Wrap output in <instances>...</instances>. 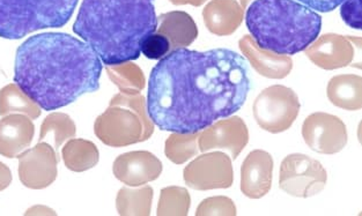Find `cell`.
<instances>
[{"mask_svg":"<svg viewBox=\"0 0 362 216\" xmlns=\"http://www.w3.org/2000/svg\"><path fill=\"white\" fill-rule=\"evenodd\" d=\"M299 97L293 89L281 85L267 87L255 100L254 118L258 126L269 133H283L299 116Z\"/></svg>","mask_w":362,"mask_h":216,"instance_id":"cell-7","label":"cell"},{"mask_svg":"<svg viewBox=\"0 0 362 216\" xmlns=\"http://www.w3.org/2000/svg\"><path fill=\"white\" fill-rule=\"evenodd\" d=\"M79 0H0V37L20 40L41 29L61 28Z\"/></svg>","mask_w":362,"mask_h":216,"instance_id":"cell-5","label":"cell"},{"mask_svg":"<svg viewBox=\"0 0 362 216\" xmlns=\"http://www.w3.org/2000/svg\"><path fill=\"white\" fill-rule=\"evenodd\" d=\"M101 59L86 42L43 32L20 45L14 81L40 108L54 112L100 88Z\"/></svg>","mask_w":362,"mask_h":216,"instance_id":"cell-2","label":"cell"},{"mask_svg":"<svg viewBox=\"0 0 362 216\" xmlns=\"http://www.w3.org/2000/svg\"><path fill=\"white\" fill-rule=\"evenodd\" d=\"M203 19L214 35H232L243 21V8L238 0H211L203 10Z\"/></svg>","mask_w":362,"mask_h":216,"instance_id":"cell-18","label":"cell"},{"mask_svg":"<svg viewBox=\"0 0 362 216\" xmlns=\"http://www.w3.org/2000/svg\"><path fill=\"white\" fill-rule=\"evenodd\" d=\"M250 89L248 63L235 51L178 49L151 72L147 112L160 130L196 133L240 112Z\"/></svg>","mask_w":362,"mask_h":216,"instance_id":"cell-1","label":"cell"},{"mask_svg":"<svg viewBox=\"0 0 362 216\" xmlns=\"http://www.w3.org/2000/svg\"><path fill=\"white\" fill-rule=\"evenodd\" d=\"M173 5L182 6V5H191V6L199 7L206 3L207 0H169Z\"/></svg>","mask_w":362,"mask_h":216,"instance_id":"cell-34","label":"cell"},{"mask_svg":"<svg viewBox=\"0 0 362 216\" xmlns=\"http://www.w3.org/2000/svg\"><path fill=\"white\" fill-rule=\"evenodd\" d=\"M305 51L309 61L320 68L327 71L349 66L356 52L352 38L334 32L317 37Z\"/></svg>","mask_w":362,"mask_h":216,"instance_id":"cell-14","label":"cell"},{"mask_svg":"<svg viewBox=\"0 0 362 216\" xmlns=\"http://www.w3.org/2000/svg\"><path fill=\"white\" fill-rule=\"evenodd\" d=\"M327 181L325 167L305 154H291L280 165V188L292 197H314L325 190Z\"/></svg>","mask_w":362,"mask_h":216,"instance_id":"cell-8","label":"cell"},{"mask_svg":"<svg viewBox=\"0 0 362 216\" xmlns=\"http://www.w3.org/2000/svg\"><path fill=\"white\" fill-rule=\"evenodd\" d=\"M64 163L71 172H83L99 163L98 147L88 140L72 139L62 150Z\"/></svg>","mask_w":362,"mask_h":216,"instance_id":"cell-21","label":"cell"},{"mask_svg":"<svg viewBox=\"0 0 362 216\" xmlns=\"http://www.w3.org/2000/svg\"><path fill=\"white\" fill-rule=\"evenodd\" d=\"M249 3H250V0H238V4L241 5L243 10H245V7L248 6Z\"/></svg>","mask_w":362,"mask_h":216,"instance_id":"cell-35","label":"cell"},{"mask_svg":"<svg viewBox=\"0 0 362 216\" xmlns=\"http://www.w3.org/2000/svg\"><path fill=\"white\" fill-rule=\"evenodd\" d=\"M25 215H56L54 210H50L49 207L35 206L27 210Z\"/></svg>","mask_w":362,"mask_h":216,"instance_id":"cell-33","label":"cell"},{"mask_svg":"<svg viewBox=\"0 0 362 216\" xmlns=\"http://www.w3.org/2000/svg\"><path fill=\"white\" fill-rule=\"evenodd\" d=\"M12 183V172L6 164L0 161V192L6 190Z\"/></svg>","mask_w":362,"mask_h":216,"instance_id":"cell-32","label":"cell"},{"mask_svg":"<svg viewBox=\"0 0 362 216\" xmlns=\"http://www.w3.org/2000/svg\"><path fill=\"white\" fill-rule=\"evenodd\" d=\"M76 124L69 114L54 112L49 114L42 123L40 141L52 137L54 148L58 150L66 140L76 136Z\"/></svg>","mask_w":362,"mask_h":216,"instance_id":"cell-25","label":"cell"},{"mask_svg":"<svg viewBox=\"0 0 362 216\" xmlns=\"http://www.w3.org/2000/svg\"><path fill=\"white\" fill-rule=\"evenodd\" d=\"M242 54L250 61L251 66L259 76L269 79H284L293 70L292 58L280 56L259 48L251 36L245 35L238 42Z\"/></svg>","mask_w":362,"mask_h":216,"instance_id":"cell-17","label":"cell"},{"mask_svg":"<svg viewBox=\"0 0 362 216\" xmlns=\"http://www.w3.org/2000/svg\"><path fill=\"white\" fill-rule=\"evenodd\" d=\"M156 28L154 0H83L74 25L107 66L137 61Z\"/></svg>","mask_w":362,"mask_h":216,"instance_id":"cell-3","label":"cell"},{"mask_svg":"<svg viewBox=\"0 0 362 216\" xmlns=\"http://www.w3.org/2000/svg\"><path fill=\"white\" fill-rule=\"evenodd\" d=\"M183 177L194 190L229 188L234 181L232 159L223 152H205L185 167Z\"/></svg>","mask_w":362,"mask_h":216,"instance_id":"cell-9","label":"cell"},{"mask_svg":"<svg viewBox=\"0 0 362 216\" xmlns=\"http://www.w3.org/2000/svg\"><path fill=\"white\" fill-rule=\"evenodd\" d=\"M156 32L168 38L170 52L187 48L198 37L197 25L192 16L183 11H173L161 14L158 18Z\"/></svg>","mask_w":362,"mask_h":216,"instance_id":"cell-19","label":"cell"},{"mask_svg":"<svg viewBox=\"0 0 362 216\" xmlns=\"http://www.w3.org/2000/svg\"><path fill=\"white\" fill-rule=\"evenodd\" d=\"M153 188L144 186L140 188H123L118 191L116 208L122 216L151 215L153 201Z\"/></svg>","mask_w":362,"mask_h":216,"instance_id":"cell-22","label":"cell"},{"mask_svg":"<svg viewBox=\"0 0 362 216\" xmlns=\"http://www.w3.org/2000/svg\"><path fill=\"white\" fill-rule=\"evenodd\" d=\"M163 169L161 161L147 150L122 154L112 164L115 177L131 188L156 181L161 175Z\"/></svg>","mask_w":362,"mask_h":216,"instance_id":"cell-13","label":"cell"},{"mask_svg":"<svg viewBox=\"0 0 362 216\" xmlns=\"http://www.w3.org/2000/svg\"><path fill=\"white\" fill-rule=\"evenodd\" d=\"M245 25L259 48L294 56L317 40L322 18L296 0H255L247 10Z\"/></svg>","mask_w":362,"mask_h":216,"instance_id":"cell-4","label":"cell"},{"mask_svg":"<svg viewBox=\"0 0 362 216\" xmlns=\"http://www.w3.org/2000/svg\"><path fill=\"white\" fill-rule=\"evenodd\" d=\"M191 198L187 188L168 186L161 190L156 214L159 216H185L190 210Z\"/></svg>","mask_w":362,"mask_h":216,"instance_id":"cell-27","label":"cell"},{"mask_svg":"<svg viewBox=\"0 0 362 216\" xmlns=\"http://www.w3.org/2000/svg\"><path fill=\"white\" fill-rule=\"evenodd\" d=\"M10 114H23L36 119L41 116V108L16 83H10L0 90V116Z\"/></svg>","mask_w":362,"mask_h":216,"instance_id":"cell-23","label":"cell"},{"mask_svg":"<svg viewBox=\"0 0 362 216\" xmlns=\"http://www.w3.org/2000/svg\"><path fill=\"white\" fill-rule=\"evenodd\" d=\"M109 79L121 92L124 94H140L145 88V76L138 65L132 61L110 65L105 67Z\"/></svg>","mask_w":362,"mask_h":216,"instance_id":"cell-24","label":"cell"},{"mask_svg":"<svg viewBox=\"0 0 362 216\" xmlns=\"http://www.w3.org/2000/svg\"><path fill=\"white\" fill-rule=\"evenodd\" d=\"M20 181L25 188L42 190L50 186L57 178L58 157L48 143H40L34 148L20 152Z\"/></svg>","mask_w":362,"mask_h":216,"instance_id":"cell-11","label":"cell"},{"mask_svg":"<svg viewBox=\"0 0 362 216\" xmlns=\"http://www.w3.org/2000/svg\"><path fill=\"white\" fill-rule=\"evenodd\" d=\"M35 126L23 114H10L0 119V155L13 159L28 148L34 139Z\"/></svg>","mask_w":362,"mask_h":216,"instance_id":"cell-16","label":"cell"},{"mask_svg":"<svg viewBox=\"0 0 362 216\" xmlns=\"http://www.w3.org/2000/svg\"><path fill=\"white\" fill-rule=\"evenodd\" d=\"M200 132L196 133H174L165 140V154L168 160L175 164H183L194 156L197 155L198 138Z\"/></svg>","mask_w":362,"mask_h":216,"instance_id":"cell-26","label":"cell"},{"mask_svg":"<svg viewBox=\"0 0 362 216\" xmlns=\"http://www.w3.org/2000/svg\"><path fill=\"white\" fill-rule=\"evenodd\" d=\"M170 52V43L168 38L159 32H153L152 35L145 38L141 44V54L152 61H159Z\"/></svg>","mask_w":362,"mask_h":216,"instance_id":"cell-29","label":"cell"},{"mask_svg":"<svg viewBox=\"0 0 362 216\" xmlns=\"http://www.w3.org/2000/svg\"><path fill=\"white\" fill-rule=\"evenodd\" d=\"M236 212L238 210H236L235 203L230 198L218 196V197L207 198L202 201L198 206L196 215L235 216Z\"/></svg>","mask_w":362,"mask_h":216,"instance_id":"cell-28","label":"cell"},{"mask_svg":"<svg viewBox=\"0 0 362 216\" xmlns=\"http://www.w3.org/2000/svg\"><path fill=\"white\" fill-rule=\"evenodd\" d=\"M305 6L322 13L332 12L345 0H298Z\"/></svg>","mask_w":362,"mask_h":216,"instance_id":"cell-31","label":"cell"},{"mask_svg":"<svg viewBox=\"0 0 362 216\" xmlns=\"http://www.w3.org/2000/svg\"><path fill=\"white\" fill-rule=\"evenodd\" d=\"M327 99L338 108L356 112L362 108V79L356 74H340L327 83Z\"/></svg>","mask_w":362,"mask_h":216,"instance_id":"cell-20","label":"cell"},{"mask_svg":"<svg viewBox=\"0 0 362 216\" xmlns=\"http://www.w3.org/2000/svg\"><path fill=\"white\" fill-rule=\"evenodd\" d=\"M302 137L313 152L334 155L346 147L347 128L334 114L315 112L305 118L302 125Z\"/></svg>","mask_w":362,"mask_h":216,"instance_id":"cell-10","label":"cell"},{"mask_svg":"<svg viewBox=\"0 0 362 216\" xmlns=\"http://www.w3.org/2000/svg\"><path fill=\"white\" fill-rule=\"evenodd\" d=\"M248 143V127L245 121L238 116L216 121L205 130L200 131L198 138L200 152L225 150L230 154V159L233 160L238 159Z\"/></svg>","mask_w":362,"mask_h":216,"instance_id":"cell-12","label":"cell"},{"mask_svg":"<svg viewBox=\"0 0 362 216\" xmlns=\"http://www.w3.org/2000/svg\"><path fill=\"white\" fill-rule=\"evenodd\" d=\"M94 132L107 146L127 147L150 139L154 123L150 116H141L130 107L109 104L96 118Z\"/></svg>","mask_w":362,"mask_h":216,"instance_id":"cell-6","label":"cell"},{"mask_svg":"<svg viewBox=\"0 0 362 216\" xmlns=\"http://www.w3.org/2000/svg\"><path fill=\"white\" fill-rule=\"evenodd\" d=\"M340 16L351 28L361 29V0H345L341 4Z\"/></svg>","mask_w":362,"mask_h":216,"instance_id":"cell-30","label":"cell"},{"mask_svg":"<svg viewBox=\"0 0 362 216\" xmlns=\"http://www.w3.org/2000/svg\"><path fill=\"white\" fill-rule=\"evenodd\" d=\"M274 164L270 152L262 150L249 152L241 167V191L245 197L261 199L270 192Z\"/></svg>","mask_w":362,"mask_h":216,"instance_id":"cell-15","label":"cell"}]
</instances>
